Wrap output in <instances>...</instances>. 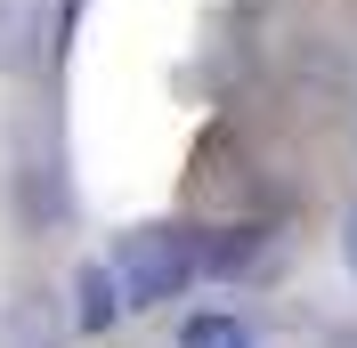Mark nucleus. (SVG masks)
Instances as JSON below:
<instances>
[{
	"mask_svg": "<svg viewBox=\"0 0 357 348\" xmlns=\"http://www.w3.org/2000/svg\"><path fill=\"white\" fill-rule=\"evenodd\" d=\"M341 260H349V276H357V211L341 219Z\"/></svg>",
	"mask_w": 357,
	"mask_h": 348,
	"instance_id": "obj_5",
	"label": "nucleus"
},
{
	"mask_svg": "<svg viewBox=\"0 0 357 348\" xmlns=\"http://www.w3.org/2000/svg\"><path fill=\"white\" fill-rule=\"evenodd\" d=\"M57 308H49V292H24V300H8V324H0V348H57Z\"/></svg>",
	"mask_w": 357,
	"mask_h": 348,
	"instance_id": "obj_2",
	"label": "nucleus"
},
{
	"mask_svg": "<svg viewBox=\"0 0 357 348\" xmlns=\"http://www.w3.org/2000/svg\"><path fill=\"white\" fill-rule=\"evenodd\" d=\"M114 316H122V292H114V276H106V267L89 260V267H82V332H106Z\"/></svg>",
	"mask_w": 357,
	"mask_h": 348,
	"instance_id": "obj_4",
	"label": "nucleus"
},
{
	"mask_svg": "<svg viewBox=\"0 0 357 348\" xmlns=\"http://www.w3.org/2000/svg\"><path fill=\"white\" fill-rule=\"evenodd\" d=\"M178 348H260V340H252L227 308H203V316H187V324H178Z\"/></svg>",
	"mask_w": 357,
	"mask_h": 348,
	"instance_id": "obj_3",
	"label": "nucleus"
},
{
	"mask_svg": "<svg viewBox=\"0 0 357 348\" xmlns=\"http://www.w3.org/2000/svg\"><path fill=\"white\" fill-rule=\"evenodd\" d=\"M114 292H122V308H162V300H178L187 283L203 276V243H195V227H138L122 251H114Z\"/></svg>",
	"mask_w": 357,
	"mask_h": 348,
	"instance_id": "obj_1",
	"label": "nucleus"
}]
</instances>
